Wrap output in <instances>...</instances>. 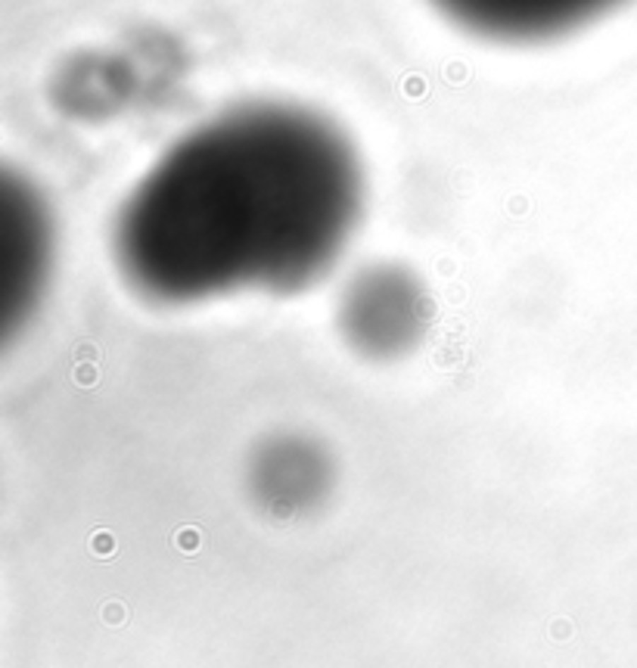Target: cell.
Returning <instances> with one entry per match:
<instances>
[{"label": "cell", "mask_w": 637, "mask_h": 668, "mask_svg": "<svg viewBox=\"0 0 637 668\" xmlns=\"http://www.w3.org/2000/svg\"><path fill=\"white\" fill-rule=\"evenodd\" d=\"M429 295L404 264H367L345 283L336 324L345 345L364 361H398L423 342L429 327Z\"/></svg>", "instance_id": "obj_2"}, {"label": "cell", "mask_w": 637, "mask_h": 668, "mask_svg": "<svg viewBox=\"0 0 637 668\" xmlns=\"http://www.w3.org/2000/svg\"><path fill=\"white\" fill-rule=\"evenodd\" d=\"M364 168L320 112L252 103L168 146L124 196L112 258L165 308L293 295L333 271L364 215Z\"/></svg>", "instance_id": "obj_1"}, {"label": "cell", "mask_w": 637, "mask_h": 668, "mask_svg": "<svg viewBox=\"0 0 637 668\" xmlns=\"http://www.w3.org/2000/svg\"><path fill=\"white\" fill-rule=\"evenodd\" d=\"M53 233L44 199L22 180L0 193V324L16 327L44 293Z\"/></svg>", "instance_id": "obj_4"}, {"label": "cell", "mask_w": 637, "mask_h": 668, "mask_svg": "<svg viewBox=\"0 0 637 668\" xmlns=\"http://www.w3.org/2000/svg\"><path fill=\"white\" fill-rule=\"evenodd\" d=\"M454 25L501 44H541L597 22L628 0H432Z\"/></svg>", "instance_id": "obj_5"}, {"label": "cell", "mask_w": 637, "mask_h": 668, "mask_svg": "<svg viewBox=\"0 0 637 668\" xmlns=\"http://www.w3.org/2000/svg\"><path fill=\"white\" fill-rule=\"evenodd\" d=\"M336 488V460L308 432L286 429L262 438L246 460L249 500L274 520H298L327 504Z\"/></svg>", "instance_id": "obj_3"}]
</instances>
